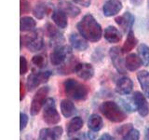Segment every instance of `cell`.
<instances>
[{
	"instance_id": "obj_11",
	"label": "cell",
	"mask_w": 149,
	"mask_h": 140,
	"mask_svg": "<svg viewBox=\"0 0 149 140\" xmlns=\"http://www.w3.org/2000/svg\"><path fill=\"white\" fill-rule=\"evenodd\" d=\"M63 128L54 126L51 128H43L40 130L39 140H60L63 136Z\"/></svg>"
},
{
	"instance_id": "obj_38",
	"label": "cell",
	"mask_w": 149,
	"mask_h": 140,
	"mask_svg": "<svg viewBox=\"0 0 149 140\" xmlns=\"http://www.w3.org/2000/svg\"><path fill=\"white\" fill-rule=\"evenodd\" d=\"M98 140H115V139L109 134H102L99 138H98Z\"/></svg>"
},
{
	"instance_id": "obj_4",
	"label": "cell",
	"mask_w": 149,
	"mask_h": 140,
	"mask_svg": "<svg viewBox=\"0 0 149 140\" xmlns=\"http://www.w3.org/2000/svg\"><path fill=\"white\" fill-rule=\"evenodd\" d=\"M43 120L49 125H55L60 123L61 117L56 108V104L53 98H48L44 104Z\"/></svg>"
},
{
	"instance_id": "obj_31",
	"label": "cell",
	"mask_w": 149,
	"mask_h": 140,
	"mask_svg": "<svg viewBox=\"0 0 149 140\" xmlns=\"http://www.w3.org/2000/svg\"><path fill=\"white\" fill-rule=\"evenodd\" d=\"M32 63L33 64H35L36 67L42 68V67H44L46 64V57L41 54L35 55L34 57L32 58Z\"/></svg>"
},
{
	"instance_id": "obj_6",
	"label": "cell",
	"mask_w": 149,
	"mask_h": 140,
	"mask_svg": "<svg viewBox=\"0 0 149 140\" xmlns=\"http://www.w3.org/2000/svg\"><path fill=\"white\" fill-rule=\"evenodd\" d=\"M43 35L40 30L33 32L31 35L25 37V46L32 52H36L43 48Z\"/></svg>"
},
{
	"instance_id": "obj_5",
	"label": "cell",
	"mask_w": 149,
	"mask_h": 140,
	"mask_svg": "<svg viewBox=\"0 0 149 140\" xmlns=\"http://www.w3.org/2000/svg\"><path fill=\"white\" fill-rule=\"evenodd\" d=\"M49 88L48 86H43L39 88L36 92V94L33 97V100L31 103V109H30L31 114L33 116L38 114L40 109L42 108V106H44L46 100L48 99L47 96L49 94Z\"/></svg>"
},
{
	"instance_id": "obj_3",
	"label": "cell",
	"mask_w": 149,
	"mask_h": 140,
	"mask_svg": "<svg viewBox=\"0 0 149 140\" xmlns=\"http://www.w3.org/2000/svg\"><path fill=\"white\" fill-rule=\"evenodd\" d=\"M64 92L74 100H85L88 95V88L76 79L69 78L63 83Z\"/></svg>"
},
{
	"instance_id": "obj_9",
	"label": "cell",
	"mask_w": 149,
	"mask_h": 140,
	"mask_svg": "<svg viewBox=\"0 0 149 140\" xmlns=\"http://www.w3.org/2000/svg\"><path fill=\"white\" fill-rule=\"evenodd\" d=\"M132 99L140 116L146 117L149 114V105L146 100V96L140 92H135L133 93Z\"/></svg>"
},
{
	"instance_id": "obj_18",
	"label": "cell",
	"mask_w": 149,
	"mask_h": 140,
	"mask_svg": "<svg viewBox=\"0 0 149 140\" xmlns=\"http://www.w3.org/2000/svg\"><path fill=\"white\" fill-rule=\"evenodd\" d=\"M59 8L61 10H63L67 16L71 17V18L77 17L79 14H80V8L68 1L61 2L59 4Z\"/></svg>"
},
{
	"instance_id": "obj_26",
	"label": "cell",
	"mask_w": 149,
	"mask_h": 140,
	"mask_svg": "<svg viewBox=\"0 0 149 140\" xmlns=\"http://www.w3.org/2000/svg\"><path fill=\"white\" fill-rule=\"evenodd\" d=\"M49 8L48 5L46 3L40 2L36 5V7L33 9V14H34V16L36 19L41 20V19H43L49 13Z\"/></svg>"
},
{
	"instance_id": "obj_12",
	"label": "cell",
	"mask_w": 149,
	"mask_h": 140,
	"mask_svg": "<svg viewBox=\"0 0 149 140\" xmlns=\"http://www.w3.org/2000/svg\"><path fill=\"white\" fill-rule=\"evenodd\" d=\"M122 8V2L120 0H107L102 7V12L104 16L112 17L119 13Z\"/></svg>"
},
{
	"instance_id": "obj_34",
	"label": "cell",
	"mask_w": 149,
	"mask_h": 140,
	"mask_svg": "<svg viewBox=\"0 0 149 140\" xmlns=\"http://www.w3.org/2000/svg\"><path fill=\"white\" fill-rule=\"evenodd\" d=\"M132 128H133V127H132V123L124 124V125H122V126H120V127L118 129V132L119 134L123 135V136H124V135L127 134Z\"/></svg>"
},
{
	"instance_id": "obj_41",
	"label": "cell",
	"mask_w": 149,
	"mask_h": 140,
	"mask_svg": "<svg viewBox=\"0 0 149 140\" xmlns=\"http://www.w3.org/2000/svg\"><path fill=\"white\" fill-rule=\"evenodd\" d=\"M69 140H81L79 137H72V138H70Z\"/></svg>"
},
{
	"instance_id": "obj_13",
	"label": "cell",
	"mask_w": 149,
	"mask_h": 140,
	"mask_svg": "<svg viewBox=\"0 0 149 140\" xmlns=\"http://www.w3.org/2000/svg\"><path fill=\"white\" fill-rule=\"evenodd\" d=\"M74 73L77 75L78 78L84 79V80H88L94 75V69L91 64L78 63L74 69Z\"/></svg>"
},
{
	"instance_id": "obj_27",
	"label": "cell",
	"mask_w": 149,
	"mask_h": 140,
	"mask_svg": "<svg viewBox=\"0 0 149 140\" xmlns=\"http://www.w3.org/2000/svg\"><path fill=\"white\" fill-rule=\"evenodd\" d=\"M36 25V22L35 21V19H33L32 17H22L21 18V24L20 28L22 32H27L33 30Z\"/></svg>"
},
{
	"instance_id": "obj_7",
	"label": "cell",
	"mask_w": 149,
	"mask_h": 140,
	"mask_svg": "<svg viewBox=\"0 0 149 140\" xmlns=\"http://www.w3.org/2000/svg\"><path fill=\"white\" fill-rule=\"evenodd\" d=\"M51 73L49 71L45 72H38V73H32L30 74L27 78V89L29 92L34 91L35 89H36L40 84L45 83L49 80V78H50Z\"/></svg>"
},
{
	"instance_id": "obj_10",
	"label": "cell",
	"mask_w": 149,
	"mask_h": 140,
	"mask_svg": "<svg viewBox=\"0 0 149 140\" xmlns=\"http://www.w3.org/2000/svg\"><path fill=\"white\" fill-rule=\"evenodd\" d=\"M122 53H123L122 50L119 48H118V47H113V48L110 49V51H109L111 61H112V63H113L115 68L118 70V72L124 74L126 71V66L123 62Z\"/></svg>"
},
{
	"instance_id": "obj_21",
	"label": "cell",
	"mask_w": 149,
	"mask_h": 140,
	"mask_svg": "<svg viewBox=\"0 0 149 140\" xmlns=\"http://www.w3.org/2000/svg\"><path fill=\"white\" fill-rule=\"evenodd\" d=\"M137 78L142 87L143 94L149 98V72L146 70H142L137 73Z\"/></svg>"
},
{
	"instance_id": "obj_14",
	"label": "cell",
	"mask_w": 149,
	"mask_h": 140,
	"mask_svg": "<svg viewBox=\"0 0 149 140\" xmlns=\"http://www.w3.org/2000/svg\"><path fill=\"white\" fill-rule=\"evenodd\" d=\"M133 88V82L130 78L124 77L119 78L116 85V91L119 94L122 95H127L130 94L132 91Z\"/></svg>"
},
{
	"instance_id": "obj_40",
	"label": "cell",
	"mask_w": 149,
	"mask_h": 140,
	"mask_svg": "<svg viewBox=\"0 0 149 140\" xmlns=\"http://www.w3.org/2000/svg\"><path fill=\"white\" fill-rule=\"evenodd\" d=\"M146 137L149 139V127L146 129Z\"/></svg>"
},
{
	"instance_id": "obj_32",
	"label": "cell",
	"mask_w": 149,
	"mask_h": 140,
	"mask_svg": "<svg viewBox=\"0 0 149 140\" xmlns=\"http://www.w3.org/2000/svg\"><path fill=\"white\" fill-rule=\"evenodd\" d=\"M139 139H140V132L137 129L134 128H132L122 138V140H139Z\"/></svg>"
},
{
	"instance_id": "obj_25",
	"label": "cell",
	"mask_w": 149,
	"mask_h": 140,
	"mask_svg": "<svg viewBox=\"0 0 149 140\" xmlns=\"http://www.w3.org/2000/svg\"><path fill=\"white\" fill-rule=\"evenodd\" d=\"M102 118L97 114H92L91 115L90 119L88 120V126L92 132H99V131L102 128Z\"/></svg>"
},
{
	"instance_id": "obj_39",
	"label": "cell",
	"mask_w": 149,
	"mask_h": 140,
	"mask_svg": "<svg viewBox=\"0 0 149 140\" xmlns=\"http://www.w3.org/2000/svg\"><path fill=\"white\" fill-rule=\"evenodd\" d=\"M20 85H21V98H20V100L22 101L23 98H24V94H25V89H24V86H23V84L22 82L20 83Z\"/></svg>"
},
{
	"instance_id": "obj_24",
	"label": "cell",
	"mask_w": 149,
	"mask_h": 140,
	"mask_svg": "<svg viewBox=\"0 0 149 140\" xmlns=\"http://www.w3.org/2000/svg\"><path fill=\"white\" fill-rule=\"evenodd\" d=\"M137 38L135 37V35H134V32L132 30L129 31L128 33V36H127V39H126L125 43L122 47V50L123 53H127V52H130V50H132L135 46L137 45Z\"/></svg>"
},
{
	"instance_id": "obj_2",
	"label": "cell",
	"mask_w": 149,
	"mask_h": 140,
	"mask_svg": "<svg viewBox=\"0 0 149 140\" xmlns=\"http://www.w3.org/2000/svg\"><path fill=\"white\" fill-rule=\"evenodd\" d=\"M100 111L105 118L112 123H122L127 115L122 108L115 102L105 101L100 106Z\"/></svg>"
},
{
	"instance_id": "obj_19",
	"label": "cell",
	"mask_w": 149,
	"mask_h": 140,
	"mask_svg": "<svg viewBox=\"0 0 149 140\" xmlns=\"http://www.w3.org/2000/svg\"><path fill=\"white\" fill-rule=\"evenodd\" d=\"M142 64H143V62H142L141 58L135 53L129 54L125 59L126 69L130 70V71H135V70H137L139 67H141Z\"/></svg>"
},
{
	"instance_id": "obj_1",
	"label": "cell",
	"mask_w": 149,
	"mask_h": 140,
	"mask_svg": "<svg viewBox=\"0 0 149 140\" xmlns=\"http://www.w3.org/2000/svg\"><path fill=\"white\" fill-rule=\"evenodd\" d=\"M80 36L91 42H97L102 38V30L100 23L91 14H86L77 24Z\"/></svg>"
},
{
	"instance_id": "obj_30",
	"label": "cell",
	"mask_w": 149,
	"mask_h": 140,
	"mask_svg": "<svg viewBox=\"0 0 149 140\" xmlns=\"http://www.w3.org/2000/svg\"><path fill=\"white\" fill-rule=\"evenodd\" d=\"M45 33H46V35L48 36L50 39H52L54 38L55 36H59L61 33L58 31V29L56 28L53 24H51V23L48 22L46 24V27H45Z\"/></svg>"
},
{
	"instance_id": "obj_36",
	"label": "cell",
	"mask_w": 149,
	"mask_h": 140,
	"mask_svg": "<svg viewBox=\"0 0 149 140\" xmlns=\"http://www.w3.org/2000/svg\"><path fill=\"white\" fill-rule=\"evenodd\" d=\"M21 13L22 14H25V13H28L30 11V4L28 1L26 0H21Z\"/></svg>"
},
{
	"instance_id": "obj_28",
	"label": "cell",
	"mask_w": 149,
	"mask_h": 140,
	"mask_svg": "<svg viewBox=\"0 0 149 140\" xmlns=\"http://www.w3.org/2000/svg\"><path fill=\"white\" fill-rule=\"evenodd\" d=\"M138 53L143 64L144 66H149V47L144 43L140 44L138 47Z\"/></svg>"
},
{
	"instance_id": "obj_16",
	"label": "cell",
	"mask_w": 149,
	"mask_h": 140,
	"mask_svg": "<svg viewBox=\"0 0 149 140\" xmlns=\"http://www.w3.org/2000/svg\"><path fill=\"white\" fill-rule=\"evenodd\" d=\"M104 36L109 43H118V42H119L122 39V34H121V32L118 28L112 25L105 28Z\"/></svg>"
},
{
	"instance_id": "obj_8",
	"label": "cell",
	"mask_w": 149,
	"mask_h": 140,
	"mask_svg": "<svg viewBox=\"0 0 149 140\" xmlns=\"http://www.w3.org/2000/svg\"><path fill=\"white\" fill-rule=\"evenodd\" d=\"M71 54V49L68 46L62 45L54 48L50 53V62L53 65H61L68 59V56Z\"/></svg>"
},
{
	"instance_id": "obj_22",
	"label": "cell",
	"mask_w": 149,
	"mask_h": 140,
	"mask_svg": "<svg viewBox=\"0 0 149 140\" xmlns=\"http://www.w3.org/2000/svg\"><path fill=\"white\" fill-rule=\"evenodd\" d=\"M61 111L65 118H71L77 113V107L71 100L63 99L61 102Z\"/></svg>"
},
{
	"instance_id": "obj_35",
	"label": "cell",
	"mask_w": 149,
	"mask_h": 140,
	"mask_svg": "<svg viewBox=\"0 0 149 140\" xmlns=\"http://www.w3.org/2000/svg\"><path fill=\"white\" fill-rule=\"evenodd\" d=\"M28 120H29V118L25 113H22L20 114V130L22 131L23 129H25L26 125L28 123Z\"/></svg>"
},
{
	"instance_id": "obj_20",
	"label": "cell",
	"mask_w": 149,
	"mask_h": 140,
	"mask_svg": "<svg viewBox=\"0 0 149 140\" xmlns=\"http://www.w3.org/2000/svg\"><path fill=\"white\" fill-rule=\"evenodd\" d=\"M52 21L55 22V24L57 25L61 29H64L68 25L67 22V15L63 10H61L60 8L55 9L52 12Z\"/></svg>"
},
{
	"instance_id": "obj_15",
	"label": "cell",
	"mask_w": 149,
	"mask_h": 140,
	"mask_svg": "<svg viewBox=\"0 0 149 140\" xmlns=\"http://www.w3.org/2000/svg\"><path fill=\"white\" fill-rule=\"evenodd\" d=\"M115 22L120 28H122L124 32H127V30L130 31L134 23V16L130 12H125L123 15L116 17Z\"/></svg>"
},
{
	"instance_id": "obj_33",
	"label": "cell",
	"mask_w": 149,
	"mask_h": 140,
	"mask_svg": "<svg viewBox=\"0 0 149 140\" xmlns=\"http://www.w3.org/2000/svg\"><path fill=\"white\" fill-rule=\"evenodd\" d=\"M28 71V64L24 56L20 57V73L21 75H24Z\"/></svg>"
},
{
	"instance_id": "obj_23",
	"label": "cell",
	"mask_w": 149,
	"mask_h": 140,
	"mask_svg": "<svg viewBox=\"0 0 149 140\" xmlns=\"http://www.w3.org/2000/svg\"><path fill=\"white\" fill-rule=\"evenodd\" d=\"M83 127V120L80 117H74V118L69 121L66 126V131L69 135L77 133Z\"/></svg>"
},
{
	"instance_id": "obj_29",
	"label": "cell",
	"mask_w": 149,
	"mask_h": 140,
	"mask_svg": "<svg viewBox=\"0 0 149 140\" xmlns=\"http://www.w3.org/2000/svg\"><path fill=\"white\" fill-rule=\"evenodd\" d=\"M77 64L78 62L76 59V57H70L67 59V62L63 65H62L61 72L63 74H70L71 72H74V69H76Z\"/></svg>"
},
{
	"instance_id": "obj_37",
	"label": "cell",
	"mask_w": 149,
	"mask_h": 140,
	"mask_svg": "<svg viewBox=\"0 0 149 140\" xmlns=\"http://www.w3.org/2000/svg\"><path fill=\"white\" fill-rule=\"evenodd\" d=\"M74 3H77L78 5H81L84 8H88L91 6V0H73Z\"/></svg>"
},
{
	"instance_id": "obj_17",
	"label": "cell",
	"mask_w": 149,
	"mask_h": 140,
	"mask_svg": "<svg viewBox=\"0 0 149 140\" xmlns=\"http://www.w3.org/2000/svg\"><path fill=\"white\" fill-rule=\"evenodd\" d=\"M69 41L71 43L72 47L77 50L79 51H84L88 49V44L87 40L80 35L77 34H72L69 37Z\"/></svg>"
},
{
	"instance_id": "obj_42",
	"label": "cell",
	"mask_w": 149,
	"mask_h": 140,
	"mask_svg": "<svg viewBox=\"0 0 149 140\" xmlns=\"http://www.w3.org/2000/svg\"><path fill=\"white\" fill-rule=\"evenodd\" d=\"M134 1H138V0H134ZM139 1H141V0H139Z\"/></svg>"
}]
</instances>
